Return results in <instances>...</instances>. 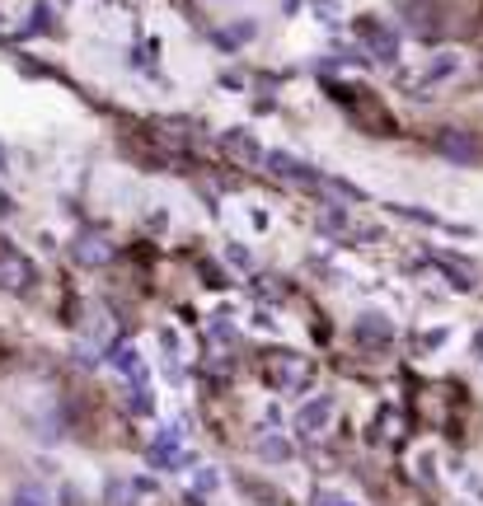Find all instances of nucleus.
Instances as JSON below:
<instances>
[{
	"mask_svg": "<svg viewBox=\"0 0 483 506\" xmlns=\"http://www.w3.org/2000/svg\"><path fill=\"white\" fill-rule=\"evenodd\" d=\"M254 450H258V460H267V464H286V460H291V445H286L277 432H263Z\"/></svg>",
	"mask_w": 483,
	"mask_h": 506,
	"instance_id": "nucleus-9",
	"label": "nucleus"
},
{
	"mask_svg": "<svg viewBox=\"0 0 483 506\" xmlns=\"http://www.w3.org/2000/svg\"><path fill=\"white\" fill-rule=\"evenodd\" d=\"M263 164L273 169V174H282V179H291V183H319V174L310 164H301V160H291V155H282V151H273V155H263Z\"/></svg>",
	"mask_w": 483,
	"mask_h": 506,
	"instance_id": "nucleus-3",
	"label": "nucleus"
},
{
	"mask_svg": "<svg viewBox=\"0 0 483 506\" xmlns=\"http://www.w3.org/2000/svg\"><path fill=\"white\" fill-rule=\"evenodd\" d=\"M71 258H75V263H85V268H103V263L113 258V248H109V239H99V235H75Z\"/></svg>",
	"mask_w": 483,
	"mask_h": 506,
	"instance_id": "nucleus-1",
	"label": "nucleus"
},
{
	"mask_svg": "<svg viewBox=\"0 0 483 506\" xmlns=\"http://www.w3.org/2000/svg\"><path fill=\"white\" fill-rule=\"evenodd\" d=\"M357 337H362L366 347H385L394 333H390V319H385V315H362V319H357Z\"/></svg>",
	"mask_w": 483,
	"mask_h": 506,
	"instance_id": "nucleus-8",
	"label": "nucleus"
},
{
	"mask_svg": "<svg viewBox=\"0 0 483 506\" xmlns=\"http://www.w3.org/2000/svg\"><path fill=\"white\" fill-rule=\"evenodd\" d=\"M296 422H301V432H324L329 422H333V399H329V394H319V399H310V404L296 413Z\"/></svg>",
	"mask_w": 483,
	"mask_h": 506,
	"instance_id": "nucleus-4",
	"label": "nucleus"
},
{
	"mask_svg": "<svg viewBox=\"0 0 483 506\" xmlns=\"http://www.w3.org/2000/svg\"><path fill=\"white\" fill-rule=\"evenodd\" d=\"M141 492H146V483H137V478H109L103 501H109V506H137Z\"/></svg>",
	"mask_w": 483,
	"mask_h": 506,
	"instance_id": "nucleus-6",
	"label": "nucleus"
},
{
	"mask_svg": "<svg viewBox=\"0 0 483 506\" xmlns=\"http://www.w3.org/2000/svg\"><path fill=\"white\" fill-rule=\"evenodd\" d=\"M10 506H52V497H47L43 488H19Z\"/></svg>",
	"mask_w": 483,
	"mask_h": 506,
	"instance_id": "nucleus-14",
	"label": "nucleus"
},
{
	"mask_svg": "<svg viewBox=\"0 0 483 506\" xmlns=\"http://www.w3.org/2000/svg\"><path fill=\"white\" fill-rule=\"evenodd\" d=\"M113 365H118V371L127 375V380H146V361H141V352L137 347H113Z\"/></svg>",
	"mask_w": 483,
	"mask_h": 506,
	"instance_id": "nucleus-10",
	"label": "nucleus"
},
{
	"mask_svg": "<svg viewBox=\"0 0 483 506\" xmlns=\"http://www.w3.org/2000/svg\"><path fill=\"white\" fill-rule=\"evenodd\" d=\"M314 506H357V501H343V497H329V492H319Z\"/></svg>",
	"mask_w": 483,
	"mask_h": 506,
	"instance_id": "nucleus-17",
	"label": "nucleus"
},
{
	"mask_svg": "<svg viewBox=\"0 0 483 506\" xmlns=\"http://www.w3.org/2000/svg\"><path fill=\"white\" fill-rule=\"evenodd\" d=\"M34 281V268L19 253H0V291H24Z\"/></svg>",
	"mask_w": 483,
	"mask_h": 506,
	"instance_id": "nucleus-2",
	"label": "nucleus"
},
{
	"mask_svg": "<svg viewBox=\"0 0 483 506\" xmlns=\"http://www.w3.org/2000/svg\"><path fill=\"white\" fill-rule=\"evenodd\" d=\"M455 71H460V56H455V52H441L437 62L427 66V75H422V80H427V84H437V80H450Z\"/></svg>",
	"mask_w": 483,
	"mask_h": 506,
	"instance_id": "nucleus-12",
	"label": "nucleus"
},
{
	"mask_svg": "<svg viewBox=\"0 0 483 506\" xmlns=\"http://www.w3.org/2000/svg\"><path fill=\"white\" fill-rule=\"evenodd\" d=\"M179 460H183L179 436H174V432H159V436L150 441V464H155V469H174Z\"/></svg>",
	"mask_w": 483,
	"mask_h": 506,
	"instance_id": "nucleus-7",
	"label": "nucleus"
},
{
	"mask_svg": "<svg viewBox=\"0 0 483 506\" xmlns=\"http://www.w3.org/2000/svg\"><path fill=\"white\" fill-rule=\"evenodd\" d=\"M366 43H371V52L381 56V62H394L399 56V38L385 34V28H366Z\"/></svg>",
	"mask_w": 483,
	"mask_h": 506,
	"instance_id": "nucleus-11",
	"label": "nucleus"
},
{
	"mask_svg": "<svg viewBox=\"0 0 483 506\" xmlns=\"http://www.w3.org/2000/svg\"><path fill=\"white\" fill-rule=\"evenodd\" d=\"M437 151H441L446 160H460V164H474V160H478V146H474L465 131H441V136H437Z\"/></svg>",
	"mask_w": 483,
	"mask_h": 506,
	"instance_id": "nucleus-5",
	"label": "nucleus"
},
{
	"mask_svg": "<svg viewBox=\"0 0 483 506\" xmlns=\"http://www.w3.org/2000/svg\"><path fill=\"white\" fill-rule=\"evenodd\" d=\"M474 347H478V352H483V333H478V343H474Z\"/></svg>",
	"mask_w": 483,
	"mask_h": 506,
	"instance_id": "nucleus-18",
	"label": "nucleus"
},
{
	"mask_svg": "<svg viewBox=\"0 0 483 506\" xmlns=\"http://www.w3.org/2000/svg\"><path fill=\"white\" fill-rule=\"evenodd\" d=\"M217 469H198V492H211V488H217Z\"/></svg>",
	"mask_w": 483,
	"mask_h": 506,
	"instance_id": "nucleus-15",
	"label": "nucleus"
},
{
	"mask_svg": "<svg viewBox=\"0 0 483 506\" xmlns=\"http://www.w3.org/2000/svg\"><path fill=\"white\" fill-rule=\"evenodd\" d=\"M226 151H235L239 160H254V164H263V151L254 146V141H249L245 131H230V136H226Z\"/></svg>",
	"mask_w": 483,
	"mask_h": 506,
	"instance_id": "nucleus-13",
	"label": "nucleus"
},
{
	"mask_svg": "<svg viewBox=\"0 0 483 506\" xmlns=\"http://www.w3.org/2000/svg\"><path fill=\"white\" fill-rule=\"evenodd\" d=\"M226 258H235L239 268H254V263H249V248H239V244H230V248H226Z\"/></svg>",
	"mask_w": 483,
	"mask_h": 506,
	"instance_id": "nucleus-16",
	"label": "nucleus"
}]
</instances>
